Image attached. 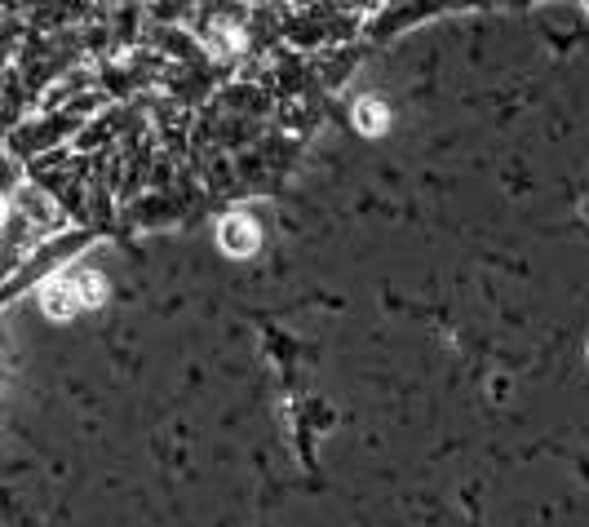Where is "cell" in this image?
<instances>
[{
  "label": "cell",
  "mask_w": 589,
  "mask_h": 527,
  "mask_svg": "<svg viewBox=\"0 0 589 527\" xmlns=\"http://www.w3.org/2000/svg\"><path fill=\"white\" fill-rule=\"evenodd\" d=\"M222 249L236 253V258H248L257 249V226L248 218H227L222 222Z\"/></svg>",
  "instance_id": "obj_1"
},
{
  "label": "cell",
  "mask_w": 589,
  "mask_h": 527,
  "mask_svg": "<svg viewBox=\"0 0 589 527\" xmlns=\"http://www.w3.org/2000/svg\"><path fill=\"white\" fill-rule=\"evenodd\" d=\"M76 306H80L76 284H49V288H45V310H49L54 319H67Z\"/></svg>",
  "instance_id": "obj_2"
},
{
  "label": "cell",
  "mask_w": 589,
  "mask_h": 527,
  "mask_svg": "<svg viewBox=\"0 0 589 527\" xmlns=\"http://www.w3.org/2000/svg\"><path fill=\"white\" fill-rule=\"evenodd\" d=\"M386 120H390V111H386V103H377V98H363V103L354 107V125L363 133H381Z\"/></svg>",
  "instance_id": "obj_3"
},
{
  "label": "cell",
  "mask_w": 589,
  "mask_h": 527,
  "mask_svg": "<svg viewBox=\"0 0 589 527\" xmlns=\"http://www.w3.org/2000/svg\"><path fill=\"white\" fill-rule=\"evenodd\" d=\"M103 292H107L103 275H80V279H76V297H80L85 306H98V301H103Z\"/></svg>",
  "instance_id": "obj_4"
},
{
  "label": "cell",
  "mask_w": 589,
  "mask_h": 527,
  "mask_svg": "<svg viewBox=\"0 0 589 527\" xmlns=\"http://www.w3.org/2000/svg\"><path fill=\"white\" fill-rule=\"evenodd\" d=\"M0 218H4V204H0Z\"/></svg>",
  "instance_id": "obj_5"
}]
</instances>
